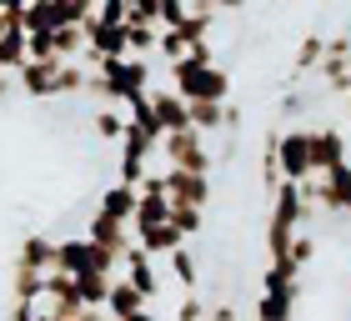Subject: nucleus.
Masks as SVG:
<instances>
[{
    "label": "nucleus",
    "instance_id": "8",
    "mask_svg": "<svg viewBox=\"0 0 351 321\" xmlns=\"http://www.w3.org/2000/svg\"><path fill=\"white\" fill-rule=\"evenodd\" d=\"M151 106H156V121H161V131L171 136V131H186V126H191V101H186V95L181 91H151Z\"/></svg>",
    "mask_w": 351,
    "mask_h": 321
},
{
    "label": "nucleus",
    "instance_id": "14",
    "mask_svg": "<svg viewBox=\"0 0 351 321\" xmlns=\"http://www.w3.org/2000/svg\"><path fill=\"white\" fill-rule=\"evenodd\" d=\"M125 121H131V116H121V101H106V106L90 116V131L101 136V141H116V146H121V136H125Z\"/></svg>",
    "mask_w": 351,
    "mask_h": 321
},
{
    "label": "nucleus",
    "instance_id": "22",
    "mask_svg": "<svg viewBox=\"0 0 351 321\" xmlns=\"http://www.w3.org/2000/svg\"><path fill=\"white\" fill-rule=\"evenodd\" d=\"M311 256H316V236H301V231H296V246H291V261H296V266H306V261H311Z\"/></svg>",
    "mask_w": 351,
    "mask_h": 321
},
{
    "label": "nucleus",
    "instance_id": "24",
    "mask_svg": "<svg viewBox=\"0 0 351 321\" xmlns=\"http://www.w3.org/2000/svg\"><path fill=\"white\" fill-rule=\"evenodd\" d=\"M301 110H306V95H281V116H301Z\"/></svg>",
    "mask_w": 351,
    "mask_h": 321
},
{
    "label": "nucleus",
    "instance_id": "9",
    "mask_svg": "<svg viewBox=\"0 0 351 321\" xmlns=\"http://www.w3.org/2000/svg\"><path fill=\"white\" fill-rule=\"evenodd\" d=\"M56 256H60V241L30 231V236L21 241V251H15V261H21V266H36V271H56Z\"/></svg>",
    "mask_w": 351,
    "mask_h": 321
},
{
    "label": "nucleus",
    "instance_id": "27",
    "mask_svg": "<svg viewBox=\"0 0 351 321\" xmlns=\"http://www.w3.org/2000/svg\"><path fill=\"white\" fill-rule=\"evenodd\" d=\"M0 10H5V5H0Z\"/></svg>",
    "mask_w": 351,
    "mask_h": 321
},
{
    "label": "nucleus",
    "instance_id": "10",
    "mask_svg": "<svg viewBox=\"0 0 351 321\" xmlns=\"http://www.w3.org/2000/svg\"><path fill=\"white\" fill-rule=\"evenodd\" d=\"M136 241H141V246H146L151 256H171L176 246H186V231L181 226H176V221H161V226H146V231H136Z\"/></svg>",
    "mask_w": 351,
    "mask_h": 321
},
{
    "label": "nucleus",
    "instance_id": "15",
    "mask_svg": "<svg viewBox=\"0 0 351 321\" xmlns=\"http://www.w3.org/2000/svg\"><path fill=\"white\" fill-rule=\"evenodd\" d=\"M60 25H66L60 0H30L25 5V30H60Z\"/></svg>",
    "mask_w": 351,
    "mask_h": 321
},
{
    "label": "nucleus",
    "instance_id": "28",
    "mask_svg": "<svg viewBox=\"0 0 351 321\" xmlns=\"http://www.w3.org/2000/svg\"><path fill=\"white\" fill-rule=\"evenodd\" d=\"M171 321H176V316H171Z\"/></svg>",
    "mask_w": 351,
    "mask_h": 321
},
{
    "label": "nucleus",
    "instance_id": "21",
    "mask_svg": "<svg viewBox=\"0 0 351 321\" xmlns=\"http://www.w3.org/2000/svg\"><path fill=\"white\" fill-rule=\"evenodd\" d=\"M131 21H141V25H161V0H131Z\"/></svg>",
    "mask_w": 351,
    "mask_h": 321
},
{
    "label": "nucleus",
    "instance_id": "2",
    "mask_svg": "<svg viewBox=\"0 0 351 321\" xmlns=\"http://www.w3.org/2000/svg\"><path fill=\"white\" fill-rule=\"evenodd\" d=\"M171 86L186 95V101H226L231 95V75L216 66V60H196V56H186V60H176L171 66Z\"/></svg>",
    "mask_w": 351,
    "mask_h": 321
},
{
    "label": "nucleus",
    "instance_id": "25",
    "mask_svg": "<svg viewBox=\"0 0 351 321\" xmlns=\"http://www.w3.org/2000/svg\"><path fill=\"white\" fill-rule=\"evenodd\" d=\"M10 86H15V75H10L5 66H0V95H10Z\"/></svg>",
    "mask_w": 351,
    "mask_h": 321
},
{
    "label": "nucleus",
    "instance_id": "7",
    "mask_svg": "<svg viewBox=\"0 0 351 321\" xmlns=\"http://www.w3.org/2000/svg\"><path fill=\"white\" fill-rule=\"evenodd\" d=\"M86 236H90V241H101V246H110V251H121V256H131L136 221H121V216H110V211H101V206H95L90 221H86Z\"/></svg>",
    "mask_w": 351,
    "mask_h": 321
},
{
    "label": "nucleus",
    "instance_id": "1",
    "mask_svg": "<svg viewBox=\"0 0 351 321\" xmlns=\"http://www.w3.org/2000/svg\"><path fill=\"white\" fill-rule=\"evenodd\" d=\"M86 95L121 101V106H131V101H141V95H151V60H146V56H106V60H95Z\"/></svg>",
    "mask_w": 351,
    "mask_h": 321
},
{
    "label": "nucleus",
    "instance_id": "17",
    "mask_svg": "<svg viewBox=\"0 0 351 321\" xmlns=\"http://www.w3.org/2000/svg\"><path fill=\"white\" fill-rule=\"evenodd\" d=\"M171 271H176V286H186V292H196L201 286V261L191 246H176L171 251Z\"/></svg>",
    "mask_w": 351,
    "mask_h": 321
},
{
    "label": "nucleus",
    "instance_id": "11",
    "mask_svg": "<svg viewBox=\"0 0 351 321\" xmlns=\"http://www.w3.org/2000/svg\"><path fill=\"white\" fill-rule=\"evenodd\" d=\"M341 160H346V136L337 126H316V176L341 166Z\"/></svg>",
    "mask_w": 351,
    "mask_h": 321
},
{
    "label": "nucleus",
    "instance_id": "16",
    "mask_svg": "<svg viewBox=\"0 0 351 321\" xmlns=\"http://www.w3.org/2000/svg\"><path fill=\"white\" fill-rule=\"evenodd\" d=\"M191 126L206 136L226 131V101H191Z\"/></svg>",
    "mask_w": 351,
    "mask_h": 321
},
{
    "label": "nucleus",
    "instance_id": "26",
    "mask_svg": "<svg viewBox=\"0 0 351 321\" xmlns=\"http://www.w3.org/2000/svg\"><path fill=\"white\" fill-rule=\"evenodd\" d=\"M246 5V0H221V10H241Z\"/></svg>",
    "mask_w": 351,
    "mask_h": 321
},
{
    "label": "nucleus",
    "instance_id": "18",
    "mask_svg": "<svg viewBox=\"0 0 351 321\" xmlns=\"http://www.w3.org/2000/svg\"><path fill=\"white\" fill-rule=\"evenodd\" d=\"M256 321H296V301L281 292H261L256 301Z\"/></svg>",
    "mask_w": 351,
    "mask_h": 321
},
{
    "label": "nucleus",
    "instance_id": "13",
    "mask_svg": "<svg viewBox=\"0 0 351 321\" xmlns=\"http://www.w3.org/2000/svg\"><path fill=\"white\" fill-rule=\"evenodd\" d=\"M322 60H326V40H322V36H301V45H296V60H291V86H296V75L322 71Z\"/></svg>",
    "mask_w": 351,
    "mask_h": 321
},
{
    "label": "nucleus",
    "instance_id": "23",
    "mask_svg": "<svg viewBox=\"0 0 351 321\" xmlns=\"http://www.w3.org/2000/svg\"><path fill=\"white\" fill-rule=\"evenodd\" d=\"M206 321H241V311H236L231 301H216V307H211V316H206Z\"/></svg>",
    "mask_w": 351,
    "mask_h": 321
},
{
    "label": "nucleus",
    "instance_id": "6",
    "mask_svg": "<svg viewBox=\"0 0 351 321\" xmlns=\"http://www.w3.org/2000/svg\"><path fill=\"white\" fill-rule=\"evenodd\" d=\"M161 176H166V191H171V201H176V206H211V196H216L211 176H201V171L166 166Z\"/></svg>",
    "mask_w": 351,
    "mask_h": 321
},
{
    "label": "nucleus",
    "instance_id": "4",
    "mask_svg": "<svg viewBox=\"0 0 351 321\" xmlns=\"http://www.w3.org/2000/svg\"><path fill=\"white\" fill-rule=\"evenodd\" d=\"M276 156H281V176L286 181H311L316 176V131H306V126L281 131Z\"/></svg>",
    "mask_w": 351,
    "mask_h": 321
},
{
    "label": "nucleus",
    "instance_id": "3",
    "mask_svg": "<svg viewBox=\"0 0 351 321\" xmlns=\"http://www.w3.org/2000/svg\"><path fill=\"white\" fill-rule=\"evenodd\" d=\"M151 160H166V166H181V171H201V176H211V136L196 131V126H186V131H171L161 136V151H156Z\"/></svg>",
    "mask_w": 351,
    "mask_h": 321
},
{
    "label": "nucleus",
    "instance_id": "12",
    "mask_svg": "<svg viewBox=\"0 0 351 321\" xmlns=\"http://www.w3.org/2000/svg\"><path fill=\"white\" fill-rule=\"evenodd\" d=\"M101 211H110V216H121V221H136V206H141V186H125V181H116L110 191H101Z\"/></svg>",
    "mask_w": 351,
    "mask_h": 321
},
{
    "label": "nucleus",
    "instance_id": "19",
    "mask_svg": "<svg viewBox=\"0 0 351 321\" xmlns=\"http://www.w3.org/2000/svg\"><path fill=\"white\" fill-rule=\"evenodd\" d=\"M171 221H176L186 236H201V226H206V206H176Z\"/></svg>",
    "mask_w": 351,
    "mask_h": 321
},
{
    "label": "nucleus",
    "instance_id": "5",
    "mask_svg": "<svg viewBox=\"0 0 351 321\" xmlns=\"http://www.w3.org/2000/svg\"><path fill=\"white\" fill-rule=\"evenodd\" d=\"M60 66H66V60H25V66L15 71V86H21L30 101H56L60 95Z\"/></svg>",
    "mask_w": 351,
    "mask_h": 321
},
{
    "label": "nucleus",
    "instance_id": "20",
    "mask_svg": "<svg viewBox=\"0 0 351 321\" xmlns=\"http://www.w3.org/2000/svg\"><path fill=\"white\" fill-rule=\"evenodd\" d=\"M95 21L125 25V21H131V0H101V5H95Z\"/></svg>",
    "mask_w": 351,
    "mask_h": 321
}]
</instances>
